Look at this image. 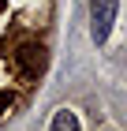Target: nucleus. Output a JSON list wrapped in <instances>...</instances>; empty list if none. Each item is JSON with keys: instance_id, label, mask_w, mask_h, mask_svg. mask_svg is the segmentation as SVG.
Masks as SVG:
<instances>
[{"instance_id": "nucleus-1", "label": "nucleus", "mask_w": 127, "mask_h": 131, "mask_svg": "<svg viewBox=\"0 0 127 131\" xmlns=\"http://www.w3.org/2000/svg\"><path fill=\"white\" fill-rule=\"evenodd\" d=\"M11 60H15V68L22 71V79H38L41 71H45V64H49V52H45L41 41L30 38V41H19V45H15Z\"/></svg>"}, {"instance_id": "nucleus-2", "label": "nucleus", "mask_w": 127, "mask_h": 131, "mask_svg": "<svg viewBox=\"0 0 127 131\" xmlns=\"http://www.w3.org/2000/svg\"><path fill=\"white\" fill-rule=\"evenodd\" d=\"M116 8L120 0H90V19H94V41H108V30L116 23Z\"/></svg>"}, {"instance_id": "nucleus-3", "label": "nucleus", "mask_w": 127, "mask_h": 131, "mask_svg": "<svg viewBox=\"0 0 127 131\" xmlns=\"http://www.w3.org/2000/svg\"><path fill=\"white\" fill-rule=\"evenodd\" d=\"M49 131H78V116H75V112H71V109H60L56 116H52Z\"/></svg>"}, {"instance_id": "nucleus-4", "label": "nucleus", "mask_w": 127, "mask_h": 131, "mask_svg": "<svg viewBox=\"0 0 127 131\" xmlns=\"http://www.w3.org/2000/svg\"><path fill=\"white\" fill-rule=\"evenodd\" d=\"M11 109H15V94H11V90H0V116L11 112Z\"/></svg>"}]
</instances>
